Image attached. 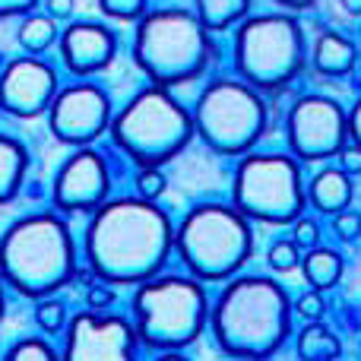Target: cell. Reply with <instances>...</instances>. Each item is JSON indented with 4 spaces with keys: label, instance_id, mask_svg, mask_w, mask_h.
Returning <instances> with one entry per match:
<instances>
[{
    "label": "cell",
    "instance_id": "cell-3",
    "mask_svg": "<svg viewBox=\"0 0 361 361\" xmlns=\"http://www.w3.org/2000/svg\"><path fill=\"white\" fill-rule=\"evenodd\" d=\"M76 276V241L61 212H32L0 235V279L25 298H48Z\"/></svg>",
    "mask_w": 361,
    "mask_h": 361
},
{
    "label": "cell",
    "instance_id": "cell-2",
    "mask_svg": "<svg viewBox=\"0 0 361 361\" xmlns=\"http://www.w3.org/2000/svg\"><path fill=\"white\" fill-rule=\"evenodd\" d=\"M292 301L269 276H231L209 305V336L228 358L267 361L292 333Z\"/></svg>",
    "mask_w": 361,
    "mask_h": 361
},
{
    "label": "cell",
    "instance_id": "cell-16",
    "mask_svg": "<svg viewBox=\"0 0 361 361\" xmlns=\"http://www.w3.org/2000/svg\"><path fill=\"white\" fill-rule=\"evenodd\" d=\"M57 51L70 73L89 80L105 67H111L114 54H118V38L102 23H70L67 29H61Z\"/></svg>",
    "mask_w": 361,
    "mask_h": 361
},
{
    "label": "cell",
    "instance_id": "cell-29",
    "mask_svg": "<svg viewBox=\"0 0 361 361\" xmlns=\"http://www.w3.org/2000/svg\"><path fill=\"white\" fill-rule=\"evenodd\" d=\"M292 241L298 244V250H314V247H320V225L314 222V219H307V216H298L292 222Z\"/></svg>",
    "mask_w": 361,
    "mask_h": 361
},
{
    "label": "cell",
    "instance_id": "cell-22",
    "mask_svg": "<svg viewBox=\"0 0 361 361\" xmlns=\"http://www.w3.org/2000/svg\"><path fill=\"white\" fill-rule=\"evenodd\" d=\"M250 0H193V16L206 32H225L247 19Z\"/></svg>",
    "mask_w": 361,
    "mask_h": 361
},
{
    "label": "cell",
    "instance_id": "cell-20",
    "mask_svg": "<svg viewBox=\"0 0 361 361\" xmlns=\"http://www.w3.org/2000/svg\"><path fill=\"white\" fill-rule=\"evenodd\" d=\"M295 352H298L301 361H339L343 343H339V336L326 324L311 320L295 336Z\"/></svg>",
    "mask_w": 361,
    "mask_h": 361
},
{
    "label": "cell",
    "instance_id": "cell-14",
    "mask_svg": "<svg viewBox=\"0 0 361 361\" xmlns=\"http://www.w3.org/2000/svg\"><path fill=\"white\" fill-rule=\"evenodd\" d=\"M108 193H111V169L108 159L92 146H80L70 152L51 184V200L63 216L73 212L92 216L102 203H108Z\"/></svg>",
    "mask_w": 361,
    "mask_h": 361
},
{
    "label": "cell",
    "instance_id": "cell-9",
    "mask_svg": "<svg viewBox=\"0 0 361 361\" xmlns=\"http://www.w3.org/2000/svg\"><path fill=\"white\" fill-rule=\"evenodd\" d=\"M193 133L222 156H247L267 133L269 108L263 92L238 76L212 80L193 105Z\"/></svg>",
    "mask_w": 361,
    "mask_h": 361
},
{
    "label": "cell",
    "instance_id": "cell-6",
    "mask_svg": "<svg viewBox=\"0 0 361 361\" xmlns=\"http://www.w3.org/2000/svg\"><path fill=\"white\" fill-rule=\"evenodd\" d=\"M133 330L140 345L159 352H180L197 343L209 320V298L193 276H152L140 282L130 301Z\"/></svg>",
    "mask_w": 361,
    "mask_h": 361
},
{
    "label": "cell",
    "instance_id": "cell-40",
    "mask_svg": "<svg viewBox=\"0 0 361 361\" xmlns=\"http://www.w3.org/2000/svg\"><path fill=\"white\" fill-rule=\"evenodd\" d=\"M4 311H6V295H4V279H0V320H4Z\"/></svg>",
    "mask_w": 361,
    "mask_h": 361
},
{
    "label": "cell",
    "instance_id": "cell-7",
    "mask_svg": "<svg viewBox=\"0 0 361 361\" xmlns=\"http://www.w3.org/2000/svg\"><path fill=\"white\" fill-rule=\"evenodd\" d=\"M111 143L140 169H162L187 149L193 133V114L171 95V89L149 86L137 92L111 118Z\"/></svg>",
    "mask_w": 361,
    "mask_h": 361
},
{
    "label": "cell",
    "instance_id": "cell-5",
    "mask_svg": "<svg viewBox=\"0 0 361 361\" xmlns=\"http://www.w3.org/2000/svg\"><path fill=\"white\" fill-rule=\"evenodd\" d=\"M254 250L250 219L231 203H197L175 228V254L187 276L200 282H228Z\"/></svg>",
    "mask_w": 361,
    "mask_h": 361
},
{
    "label": "cell",
    "instance_id": "cell-36",
    "mask_svg": "<svg viewBox=\"0 0 361 361\" xmlns=\"http://www.w3.org/2000/svg\"><path fill=\"white\" fill-rule=\"evenodd\" d=\"M44 10L51 19H67L73 13V0H44Z\"/></svg>",
    "mask_w": 361,
    "mask_h": 361
},
{
    "label": "cell",
    "instance_id": "cell-30",
    "mask_svg": "<svg viewBox=\"0 0 361 361\" xmlns=\"http://www.w3.org/2000/svg\"><path fill=\"white\" fill-rule=\"evenodd\" d=\"M292 311L298 314V317L305 320V324H311V320H320V317H324V311H326V305H324V295H320V292H314V288H311V292H305L298 301H295V307H292Z\"/></svg>",
    "mask_w": 361,
    "mask_h": 361
},
{
    "label": "cell",
    "instance_id": "cell-15",
    "mask_svg": "<svg viewBox=\"0 0 361 361\" xmlns=\"http://www.w3.org/2000/svg\"><path fill=\"white\" fill-rule=\"evenodd\" d=\"M57 92H61L57 70L35 54L13 57L0 73V111L13 114V118L48 114Z\"/></svg>",
    "mask_w": 361,
    "mask_h": 361
},
{
    "label": "cell",
    "instance_id": "cell-11",
    "mask_svg": "<svg viewBox=\"0 0 361 361\" xmlns=\"http://www.w3.org/2000/svg\"><path fill=\"white\" fill-rule=\"evenodd\" d=\"M286 140L288 152L298 162H326L339 156L349 143V127L345 111L330 95H301L286 118Z\"/></svg>",
    "mask_w": 361,
    "mask_h": 361
},
{
    "label": "cell",
    "instance_id": "cell-39",
    "mask_svg": "<svg viewBox=\"0 0 361 361\" xmlns=\"http://www.w3.org/2000/svg\"><path fill=\"white\" fill-rule=\"evenodd\" d=\"M156 361H190L187 355H180V352H162Z\"/></svg>",
    "mask_w": 361,
    "mask_h": 361
},
{
    "label": "cell",
    "instance_id": "cell-23",
    "mask_svg": "<svg viewBox=\"0 0 361 361\" xmlns=\"http://www.w3.org/2000/svg\"><path fill=\"white\" fill-rule=\"evenodd\" d=\"M57 38H61V29H57V19H51L48 13H29V16H23V23H19L16 29V42L23 44V51H29V54H44V51H51L57 44Z\"/></svg>",
    "mask_w": 361,
    "mask_h": 361
},
{
    "label": "cell",
    "instance_id": "cell-35",
    "mask_svg": "<svg viewBox=\"0 0 361 361\" xmlns=\"http://www.w3.org/2000/svg\"><path fill=\"white\" fill-rule=\"evenodd\" d=\"M345 127H349V143L361 146V95L355 105H352V111L345 114Z\"/></svg>",
    "mask_w": 361,
    "mask_h": 361
},
{
    "label": "cell",
    "instance_id": "cell-37",
    "mask_svg": "<svg viewBox=\"0 0 361 361\" xmlns=\"http://www.w3.org/2000/svg\"><path fill=\"white\" fill-rule=\"evenodd\" d=\"M273 4H279L282 6V13H301V10H307V6H314V0H273Z\"/></svg>",
    "mask_w": 361,
    "mask_h": 361
},
{
    "label": "cell",
    "instance_id": "cell-1",
    "mask_svg": "<svg viewBox=\"0 0 361 361\" xmlns=\"http://www.w3.org/2000/svg\"><path fill=\"white\" fill-rule=\"evenodd\" d=\"M175 250V225L159 203L118 197L89 216L82 235L86 269L108 286H140L165 269Z\"/></svg>",
    "mask_w": 361,
    "mask_h": 361
},
{
    "label": "cell",
    "instance_id": "cell-33",
    "mask_svg": "<svg viewBox=\"0 0 361 361\" xmlns=\"http://www.w3.org/2000/svg\"><path fill=\"white\" fill-rule=\"evenodd\" d=\"M339 169L345 175H361V146L355 143H345L343 152H339Z\"/></svg>",
    "mask_w": 361,
    "mask_h": 361
},
{
    "label": "cell",
    "instance_id": "cell-8",
    "mask_svg": "<svg viewBox=\"0 0 361 361\" xmlns=\"http://www.w3.org/2000/svg\"><path fill=\"white\" fill-rule=\"evenodd\" d=\"M231 61H235V76L257 92H279L307 63L301 23L292 13L247 16L235 29Z\"/></svg>",
    "mask_w": 361,
    "mask_h": 361
},
{
    "label": "cell",
    "instance_id": "cell-27",
    "mask_svg": "<svg viewBox=\"0 0 361 361\" xmlns=\"http://www.w3.org/2000/svg\"><path fill=\"white\" fill-rule=\"evenodd\" d=\"M267 260H269V267L276 269V273H292L295 267H301V250H298V244L288 238V241H273L269 244V254H267Z\"/></svg>",
    "mask_w": 361,
    "mask_h": 361
},
{
    "label": "cell",
    "instance_id": "cell-24",
    "mask_svg": "<svg viewBox=\"0 0 361 361\" xmlns=\"http://www.w3.org/2000/svg\"><path fill=\"white\" fill-rule=\"evenodd\" d=\"M4 361H61V352L38 336H25L6 349Z\"/></svg>",
    "mask_w": 361,
    "mask_h": 361
},
{
    "label": "cell",
    "instance_id": "cell-19",
    "mask_svg": "<svg viewBox=\"0 0 361 361\" xmlns=\"http://www.w3.org/2000/svg\"><path fill=\"white\" fill-rule=\"evenodd\" d=\"M29 171V149L10 133H0V203H10L23 190Z\"/></svg>",
    "mask_w": 361,
    "mask_h": 361
},
{
    "label": "cell",
    "instance_id": "cell-12",
    "mask_svg": "<svg viewBox=\"0 0 361 361\" xmlns=\"http://www.w3.org/2000/svg\"><path fill=\"white\" fill-rule=\"evenodd\" d=\"M111 118V99L92 80L63 86L48 108L51 137H57L63 146H73V149L92 146L102 133H108Z\"/></svg>",
    "mask_w": 361,
    "mask_h": 361
},
{
    "label": "cell",
    "instance_id": "cell-34",
    "mask_svg": "<svg viewBox=\"0 0 361 361\" xmlns=\"http://www.w3.org/2000/svg\"><path fill=\"white\" fill-rule=\"evenodd\" d=\"M38 0H0V19H10V16H29L32 6Z\"/></svg>",
    "mask_w": 361,
    "mask_h": 361
},
{
    "label": "cell",
    "instance_id": "cell-17",
    "mask_svg": "<svg viewBox=\"0 0 361 361\" xmlns=\"http://www.w3.org/2000/svg\"><path fill=\"white\" fill-rule=\"evenodd\" d=\"M311 67L326 80H345L358 70V48L343 32H320L311 44Z\"/></svg>",
    "mask_w": 361,
    "mask_h": 361
},
{
    "label": "cell",
    "instance_id": "cell-41",
    "mask_svg": "<svg viewBox=\"0 0 361 361\" xmlns=\"http://www.w3.org/2000/svg\"><path fill=\"white\" fill-rule=\"evenodd\" d=\"M358 63H361V48H358Z\"/></svg>",
    "mask_w": 361,
    "mask_h": 361
},
{
    "label": "cell",
    "instance_id": "cell-4",
    "mask_svg": "<svg viewBox=\"0 0 361 361\" xmlns=\"http://www.w3.org/2000/svg\"><path fill=\"white\" fill-rule=\"evenodd\" d=\"M133 61L152 86H184L216 61L212 32L203 29L193 10H149L133 29Z\"/></svg>",
    "mask_w": 361,
    "mask_h": 361
},
{
    "label": "cell",
    "instance_id": "cell-28",
    "mask_svg": "<svg viewBox=\"0 0 361 361\" xmlns=\"http://www.w3.org/2000/svg\"><path fill=\"white\" fill-rule=\"evenodd\" d=\"M165 187H169V180H165L162 169H140L137 171V197L156 203V200L165 193Z\"/></svg>",
    "mask_w": 361,
    "mask_h": 361
},
{
    "label": "cell",
    "instance_id": "cell-10",
    "mask_svg": "<svg viewBox=\"0 0 361 361\" xmlns=\"http://www.w3.org/2000/svg\"><path fill=\"white\" fill-rule=\"evenodd\" d=\"M307 187L292 152H247L231 180V206L263 225H292L301 216Z\"/></svg>",
    "mask_w": 361,
    "mask_h": 361
},
{
    "label": "cell",
    "instance_id": "cell-21",
    "mask_svg": "<svg viewBox=\"0 0 361 361\" xmlns=\"http://www.w3.org/2000/svg\"><path fill=\"white\" fill-rule=\"evenodd\" d=\"M343 257L333 247H314L307 250V257H301V273H305V282L314 288V292H326V288H336L339 279H343Z\"/></svg>",
    "mask_w": 361,
    "mask_h": 361
},
{
    "label": "cell",
    "instance_id": "cell-32",
    "mask_svg": "<svg viewBox=\"0 0 361 361\" xmlns=\"http://www.w3.org/2000/svg\"><path fill=\"white\" fill-rule=\"evenodd\" d=\"M111 301H114V292H111V286H108V282H99V279H95L92 286H89L86 305L92 307V311H105V307H111Z\"/></svg>",
    "mask_w": 361,
    "mask_h": 361
},
{
    "label": "cell",
    "instance_id": "cell-25",
    "mask_svg": "<svg viewBox=\"0 0 361 361\" xmlns=\"http://www.w3.org/2000/svg\"><path fill=\"white\" fill-rule=\"evenodd\" d=\"M35 324L42 326L44 333H63V330H67V324H70L63 301H57L54 295H48V298H38V305H35Z\"/></svg>",
    "mask_w": 361,
    "mask_h": 361
},
{
    "label": "cell",
    "instance_id": "cell-31",
    "mask_svg": "<svg viewBox=\"0 0 361 361\" xmlns=\"http://www.w3.org/2000/svg\"><path fill=\"white\" fill-rule=\"evenodd\" d=\"M333 231H336V238L339 241H358V235H361V216L358 212H352V209H345V212H339V216H333Z\"/></svg>",
    "mask_w": 361,
    "mask_h": 361
},
{
    "label": "cell",
    "instance_id": "cell-13",
    "mask_svg": "<svg viewBox=\"0 0 361 361\" xmlns=\"http://www.w3.org/2000/svg\"><path fill=\"white\" fill-rule=\"evenodd\" d=\"M140 339L130 320L105 311L70 317L63 330L61 361H137Z\"/></svg>",
    "mask_w": 361,
    "mask_h": 361
},
{
    "label": "cell",
    "instance_id": "cell-38",
    "mask_svg": "<svg viewBox=\"0 0 361 361\" xmlns=\"http://www.w3.org/2000/svg\"><path fill=\"white\" fill-rule=\"evenodd\" d=\"M339 4H343V10L349 16H361V0H339Z\"/></svg>",
    "mask_w": 361,
    "mask_h": 361
},
{
    "label": "cell",
    "instance_id": "cell-18",
    "mask_svg": "<svg viewBox=\"0 0 361 361\" xmlns=\"http://www.w3.org/2000/svg\"><path fill=\"white\" fill-rule=\"evenodd\" d=\"M352 193H355L352 175H345L343 169H333V165L320 169L317 175L311 178V184H307V200H311V206L330 219L349 209Z\"/></svg>",
    "mask_w": 361,
    "mask_h": 361
},
{
    "label": "cell",
    "instance_id": "cell-26",
    "mask_svg": "<svg viewBox=\"0 0 361 361\" xmlns=\"http://www.w3.org/2000/svg\"><path fill=\"white\" fill-rule=\"evenodd\" d=\"M102 13L121 23H140L149 13V0H99Z\"/></svg>",
    "mask_w": 361,
    "mask_h": 361
}]
</instances>
